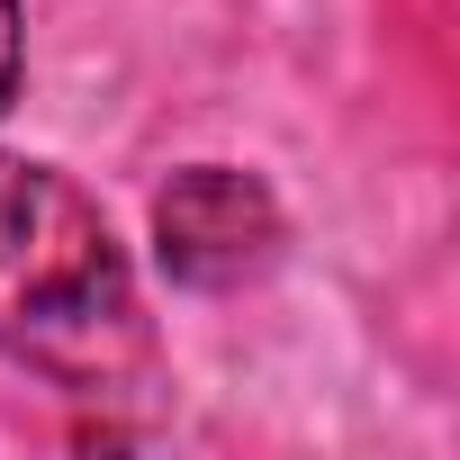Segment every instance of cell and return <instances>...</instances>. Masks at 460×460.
Returning <instances> with one entry per match:
<instances>
[{
    "label": "cell",
    "mask_w": 460,
    "mask_h": 460,
    "mask_svg": "<svg viewBox=\"0 0 460 460\" xmlns=\"http://www.w3.org/2000/svg\"><path fill=\"white\" fill-rule=\"evenodd\" d=\"M145 352L154 334L109 217L64 172L0 154V361L100 397L145 370Z\"/></svg>",
    "instance_id": "obj_1"
},
{
    "label": "cell",
    "mask_w": 460,
    "mask_h": 460,
    "mask_svg": "<svg viewBox=\"0 0 460 460\" xmlns=\"http://www.w3.org/2000/svg\"><path fill=\"white\" fill-rule=\"evenodd\" d=\"M154 253L181 289H244L280 253V208L235 163H190L154 199Z\"/></svg>",
    "instance_id": "obj_2"
},
{
    "label": "cell",
    "mask_w": 460,
    "mask_h": 460,
    "mask_svg": "<svg viewBox=\"0 0 460 460\" xmlns=\"http://www.w3.org/2000/svg\"><path fill=\"white\" fill-rule=\"evenodd\" d=\"M19 91V0H0V109Z\"/></svg>",
    "instance_id": "obj_3"
}]
</instances>
